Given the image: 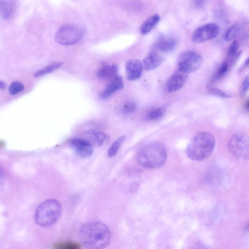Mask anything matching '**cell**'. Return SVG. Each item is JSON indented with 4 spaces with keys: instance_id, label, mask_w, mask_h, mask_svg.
<instances>
[{
    "instance_id": "obj_1",
    "label": "cell",
    "mask_w": 249,
    "mask_h": 249,
    "mask_svg": "<svg viewBox=\"0 0 249 249\" xmlns=\"http://www.w3.org/2000/svg\"><path fill=\"white\" fill-rule=\"evenodd\" d=\"M111 234L105 224L98 221L83 225L79 231V239L88 249H104L110 242Z\"/></svg>"
},
{
    "instance_id": "obj_2",
    "label": "cell",
    "mask_w": 249,
    "mask_h": 249,
    "mask_svg": "<svg viewBox=\"0 0 249 249\" xmlns=\"http://www.w3.org/2000/svg\"><path fill=\"white\" fill-rule=\"evenodd\" d=\"M164 146L161 143L153 142L143 146L137 154V160L142 166L155 169L162 166L166 160Z\"/></svg>"
},
{
    "instance_id": "obj_3",
    "label": "cell",
    "mask_w": 249,
    "mask_h": 249,
    "mask_svg": "<svg viewBox=\"0 0 249 249\" xmlns=\"http://www.w3.org/2000/svg\"><path fill=\"white\" fill-rule=\"evenodd\" d=\"M215 145L213 136L206 132L196 134L190 141L187 148L188 157L200 161L208 158L213 151Z\"/></svg>"
},
{
    "instance_id": "obj_4",
    "label": "cell",
    "mask_w": 249,
    "mask_h": 249,
    "mask_svg": "<svg viewBox=\"0 0 249 249\" xmlns=\"http://www.w3.org/2000/svg\"><path fill=\"white\" fill-rule=\"evenodd\" d=\"M62 212L61 205L55 199H48L40 204L34 215L36 223L39 226L47 227L55 223Z\"/></svg>"
},
{
    "instance_id": "obj_5",
    "label": "cell",
    "mask_w": 249,
    "mask_h": 249,
    "mask_svg": "<svg viewBox=\"0 0 249 249\" xmlns=\"http://www.w3.org/2000/svg\"><path fill=\"white\" fill-rule=\"evenodd\" d=\"M85 34V30L80 26L69 24L60 28L56 32L55 39L62 45H71L80 41Z\"/></svg>"
},
{
    "instance_id": "obj_6",
    "label": "cell",
    "mask_w": 249,
    "mask_h": 249,
    "mask_svg": "<svg viewBox=\"0 0 249 249\" xmlns=\"http://www.w3.org/2000/svg\"><path fill=\"white\" fill-rule=\"evenodd\" d=\"M229 151L235 157L247 159L249 154V141L247 134L243 132L235 133L230 139L228 145Z\"/></svg>"
},
{
    "instance_id": "obj_7",
    "label": "cell",
    "mask_w": 249,
    "mask_h": 249,
    "mask_svg": "<svg viewBox=\"0 0 249 249\" xmlns=\"http://www.w3.org/2000/svg\"><path fill=\"white\" fill-rule=\"evenodd\" d=\"M202 57L193 51H186L180 54L178 59V70L189 73L198 70L202 63Z\"/></svg>"
},
{
    "instance_id": "obj_8",
    "label": "cell",
    "mask_w": 249,
    "mask_h": 249,
    "mask_svg": "<svg viewBox=\"0 0 249 249\" xmlns=\"http://www.w3.org/2000/svg\"><path fill=\"white\" fill-rule=\"evenodd\" d=\"M220 32L219 26L214 23H209L196 29L193 33L192 40L195 43H202L217 36Z\"/></svg>"
},
{
    "instance_id": "obj_9",
    "label": "cell",
    "mask_w": 249,
    "mask_h": 249,
    "mask_svg": "<svg viewBox=\"0 0 249 249\" xmlns=\"http://www.w3.org/2000/svg\"><path fill=\"white\" fill-rule=\"evenodd\" d=\"M71 146L80 157L86 158L90 157L93 152V147L81 138H74L69 141Z\"/></svg>"
},
{
    "instance_id": "obj_10",
    "label": "cell",
    "mask_w": 249,
    "mask_h": 249,
    "mask_svg": "<svg viewBox=\"0 0 249 249\" xmlns=\"http://www.w3.org/2000/svg\"><path fill=\"white\" fill-rule=\"evenodd\" d=\"M178 45L177 40L170 36L158 39L152 45V49L159 53H168L173 51Z\"/></svg>"
},
{
    "instance_id": "obj_11",
    "label": "cell",
    "mask_w": 249,
    "mask_h": 249,
    "mask_svg": "<svg viewBox=\"0 0 249 249\" xmlns=\"http://www.w3.org/2000/svg\"><path fill=\"white\" fill-rule=\"evenodd\" d=\"M187 74L179 71L175 72L168 79L166 89L168 92H173L180 89L186 83Z\"/></svg>"
},
{
    "instance_id": "obj_12",
    "label": "cell",
    "mask_w": 249,
    "mask_h": 249,
    "mask_svg": "<svg viewBox=\"0 0 249 249\" xmlns=\"http://www.w3.org/2000/svg\"><path fill=\"white\" fill-rule=\"evenodd\" d=\"M85 140L92 147L101 146L107 139L106 134L95 130H89L84 131L80 137Z\"/></svg>"
},
{
    "instance_id": "obj_13",
    "label": "cell",
    "mask_w": 249,
    "mask_h": 249,
    "mask_svg": "<svg viewBox=\"0 0 249 249\" xmlns=\"http://www.w3.org/2000/svg\"><path fill=\"white\" fill-rule=\"evenodd\" d=\"M164 60V57L161 54L152 50L144 58L142 67L147 71L153 70L160 66Z\"/></svg>"
},
{
    "instance_id": "obj_14",
    "label": "cell",
    "mask_w": 249,
    "mask_h": 249,
    "mask_svg": "<svg viewBox=\"0 0 249 249\" xmlns=\"http://www.w3.org/2000/svg\"><path fill=\"white\" fill-rule=\"evenodd\" d=\"M142 64L138 59L128 61L125 66L126 74L127 79L131 81L139 79L142 72Z\"/></svg>"
},
{
    "instance_id": "obj_15",
    "label": "cell",
    "mask_w": 249,
    "mask_h": 249,
    "mask_svg": "<svg viewBox=\"0 0 249 249\" xmlns=\"http://www.w3.org/2000/svg\"><path fill=\"white\" fill-rule=\"evenodd\" d=\"M17 8V4L14 0H0V17L4 19L12 18Z\"/></svg>"
},
{
    "instance_id": "obj_16",
    "label": "cell",
    "mask_w": 249,
    "mask_h": 249,
    "mask_svg": "<svg viewBox=\"0 0 249 249\" xmlns=\"http://www.w3.org/2000/svg\"><path fill=\"white\" fill-rule=\"evenodd\" d=\"M123 87L122 78L120 76L117 75L101 93L100 97L103 99H107L114 93L122 89Z\"/></svg>"
},
{
    "instance_id": "obj_17",
    "label": "cell",
    "mask_w": 249,
    "mask_h": 249,
    "mask_svg": "<svg viewBox=\"0 0 249 249\" xmlns=\"http://www.w3.org/2000/svg\"><path fill=\"white\" fill-rule=\"evenodd\" d=\"M118 69L115 65H105L98 71L97 76L102 80L114 78L117 76Z\"/></svg>"
},
{
    "instance_id": "obj_18",
    "label": "cell",
    "mask_w": 249,
    "mask_h": 249,
    "mask_svg": "<svg viewBox=\"0 0 249 249\" xmlns=\"http://www.w3.org/2000/svg\"><path fill=\"white\" fill-rule=\"evenodd\" d=\"M160 20V16L155 14L148 18L142 25L140 32L142 35L149 33Z\"/></svg>"
},
{
    "instance_id": "obj_19",
    "label": "cell",
    "mask_w": 249,
    "mask_h": 249,
    "mask_svg": "<svg viewBox=\"0 0 249 249\" xmlns=\"http://www.w3.org/2000/svg\"><path fill=\"white\" fill-rule=\"evenodd\" d=\"M165 108L158 107L150 110L146 115V119L149 121H154L160 118L164 114Z\"/></svg>"
},
{
    "instance_id": "obj_20",
    "label": "cell",
    "mask_w": 249,
    "mask_h": 249,
    "mask_svg": "<svg viewBox=\"0 0 249 249\" xmlns=\"http://www.w3.org/2000/svg\"><path fill=\"white\" fill-rule=\"evenodd\" d=\"M62 64L61 63H54L37 71L34 76L36 77H39L45 74L50 73L60 68Z\"/></svg>"
},
{
    "instance_id": "obj_21",
    "label": "cell",
    "mask_w": 249,
    "mask_h": 249,
    "mask_svg": "<svg viewBox=\"0 0 249 249\" xmlns=\"http://www.w3.org/2000/svg\"><path fill=\"white\" fill-rule=\"evenodd\" d=\"M240 25L235 23L231 25L227 30L225 39L227 41H231L233 40L238 35L240 31Z\"/></svg>"
},
{
    "instance_id": "obj_22",
    "label": "cell",
    "mask_w": 249,
    "mask_h": 249,
    "mask_svg": "<svg viewBox=\"0 0 249 249\" xmlns=\"http://www.w3.org/2000/svg\"><path fill=\"white\" fill-rule=\"evenodd\" d=\"M53 249H81V246L77 242H60L54 245Z\"/></svg>"
},
{
    "instance_id": "obj_23",
    "label": "cell",
    "mask_w": 249,
    "mask_h": 249,
    "mask_svg": "<svg viewBox=\"0 0 249 249\" xmlns=\"http://www.w3.org/2000/svg\"><path fill=\"white\" fill-rule=\"evenodd\" d=\"M125 139V137L124 136H122L119 137L111 145L108 151V155L110 158L114 157L117 153Z\"/></svg>"
},
{
    "instance_id": "obj_24",
    "label": "cell",
    "mask_w": 249,
    "mask_h": 249,
    "mask_svg": "<svg viewBox=\"0 0 249 249\" xmlns=\"http://www.w3.org/2000/svg\"><path fill=\"white\" fill-rule=\"evenodd\" d=\"M23 84L18 81H15L11 84L9 87V91L11 95H16L24 90Z\"/></svg>"
},
{
    "instance_id": "obj_25",
    "label": "cell",
    "mask_w": 249,
    "mask_h": 249,
    "mask_svg": "<svg viewBox=\"0 0 249 249\" xmlns=\"http://www.w3.org/2000/svg\"><path fill=\"white\" fill-rule=\"evenodd\" d=\"M137 108L136 103L133 101H128L126 102L122 108V111L123 113L129 114L134 112Z\"/></svg>"
},
{
    "instance_id": "obj_26",
    "label": "cell",
    "mask_w": 249,
    "mask_h": 249,
    "mask_svg": "<svg viewBox=\"0 0 249 249\" xmlns=\"http://www.w3.org/2000/svg\"><path fill=\"white\" fill-rule=\"evenodd\" d=\"M209 93L213 95L223 98H229L231 96L226 92L216 88H211L209 89Z\"/></svg>"
},
{
    "instance_id": "obj_27",
    "label": "cell",
    "mask_w": 249,
    "mask_h": 249,
    "mask_svg": "<svg viewBox=\"0 0 249 249\" xmlns=\"http://www.w3.org/2000/svg\"><path fill=\"white\" fill-rule=\"evenodd\" d=\"M229 69V64L227 62H224L219 67L218 70H217L216 74L215 77L217 79H220L222 77H223L226 73H227V71H228Z\"/></svg>"
},
{
    "instance_id": "obj_28",
    "label": "cell",
    "mask_w": 249,
    "mask_h": 249,
    "mask_svg": "<svg viewBox=\"0 0 249 249\" xmlns=\"http://www.w3.org/2000/svg\"><path fill=\"white\" fill-rule=\"evenodd\" d=\"M239 48V43L238 41L234 40L233 41L231 45L229 46V47L228 50V54L230 57H232L235 56Z\"/></svg>"
},
{
    "instance_id": "obj_29",
    "label": "cell",
    "mask_w": 249,
    "mask_h": 249,
    "mask_svg": "<svg viewBox=\"0 0 249 249\" xmlns=\"http://www.w3.org/2000/svg\"><path fill=\"white\" fill-rule=\"evenodd\" d=\"M249 89V76L247 75L244 80L241 89V93L244 95L248 91Z\"/></svg>"
},
{
    "instance_id": "obj_30",
    "label": "cell",
    "mask_w": 249,
    "mask_h": 249,
    "mask_svg": "<svg viewBox=\"0 0 249 249\" xmlns=\"http://www.w3.org/2000/svg\"><path fill=\"white\" fill-rule=\"evenodd\" d=\"M188 249H210L207 246L202 243H196L191 247H190Z\"/></svg>"
},
{
    "instance_id": "obj_31",
    "label": "cell",
    "mask_w": 249,
    "mask_h": 249,
    "mask_svg": "<svg viewBox=\"0 0 249 249\" xmlns=\"http://www.w3.org/2000/svg\"><path fill=\"white\" fill-rule=\"evenodd\" d=\"M205 1L203 0H196L194 1L195 5L197 7H200L203 6L204 4Z\"/></svg>"
},
{
    "instance_id": "obj_32",
    "label": "cell",
    "mask_w": 249,
    "mask_h": 249,
    "mask_svg": "<svg viewBox=\"0 0 249 249\" xmlns=\"http://www.w3.org/2000/svg\"><path fill=\"white\" fill-rule=\"evenodd\" d=\"M5 174L4 171L3 170L1 167L0 166V182H1L4 178Z\"/></svg>"
},
{
    "instance_id": "obj_33",
    "label": "cell",
    "mask_w": 249,
    "mask_h": 249,
    "mask_svg": "<svg viewBox=\"0 0 249 249\" xmlns=\"http://www.w3.org/2000/svg\"><path fill=\"white\" fill-rule=\"evenodd\" d=\"M248 60H249V59H248V58H247L246 59V60L245 61V62H244V63L243 64V65L240 67V68L239 69L240 71H241L243 70H244V69L246 68V67L248 66V64H249Z\"/></svg>"
},
{
    "instance_id": "obj_34",
    "label": "cell",
    "mask_w": 249,
    "mask_h": 249,
    "mask_svg": "<svg viewBox=\"0 0 249 249\" xmlns=\"http://www.w3.org/2000/svg\"><path fill=\"white\" fill-rule=\"evenodd\" d=\"M6 87L7 85L6 83L0 80V89H4L6 88Z\"/></svg>"
},
{
    "instance_id": "obj_35",
    "label": "cell",
    "mask_w": 249,
    "mask_h": 249,
    "mask_svg": "<svg viewBox=\"0 0 249 249\" xmlns=\"http://www.w3.org/2000/svg\"><path fill=\"white\" fill-rule=\"evenodd\" d=\"M249 100H247L245 104V108L247 110H249Z\"/></svg>"
}]
</instances>
